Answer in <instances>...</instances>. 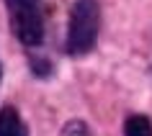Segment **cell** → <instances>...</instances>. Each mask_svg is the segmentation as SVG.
<instances>
[{
  "label": "cell",
  "mask_w": 152,
  "mask_h": 136,
  "mask_svg": "<svg viewBox=\"0 0 152 136\" xmlns=\"http://www.w3.org/2000/svg\"><path fill=\"white\" fill-rule=\"evenodd\" d=\"M98 3L96 0H77L70 13V28H67V51L75 56L88 54L96 46L98 39Z\"/></svg>",
  "instance_id": "obj_1"
},
{
  "label": "cell",
  "mask_w": 152,
  "mask_h": 136,
  "mask_svg": "<svg viewBox=\"0 0 152 136\" xmlns=\"http://www.w3.org/2000/svg\"><path fill=\"white\" fill-rule=\"evenodd\" d=\"M10 10L13 31L26 46H39L44 39V13L41 0H5Z\"/></svg>",
  "instance_id": "obj_2"
},
{
  "label": "cell",
  "mask_w": 152,
  "mask_h": 136,
  "mask_svg": "<svg viewBox=\"0 0 152 136\" xmlns=\"http://www.w3.org/2000/svg\"><path fill=\"white\" fill-rule=\"evenodd\" d=\"M0 136H26V123L10 105L0 111Z\"/></svg>",
  "instance_id": "obj_3"
},
{
  "label": "cell",
  "mask_w": 152,
  "mask_h": 136,
  "mask_svg": "<svg viewBox=\"0 0 152 136\" xmlns=\"http://www.w3.org/2000/svg\"><path fill=\"white\" fill-rule=\"evenodd\" d=\"M124 134L126 136H152V123L144 116H132L124 123Z\"/></svg>",
  "instance_id": "obj_4"
},
{
  "label": "cell",
  "mask_w": 152,
  "mask_h": 136,
  "mask_svg": "<svg viewBox=\"0 0 152 136\" xmlns=\"http://www.w3.org/2000/svg\"><path fill=\"white\" fill-rule=\"evenodd\" d=\"M62 136H93L90 134V128L83 123V121H70L67 126H64Z\"/></svg>",
  "instance_id": "obj_5"
}]
</instances>
